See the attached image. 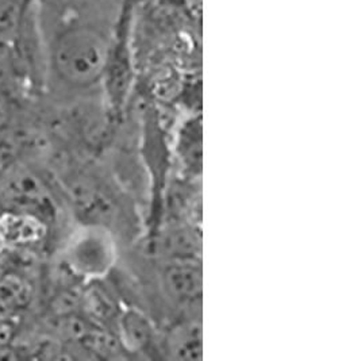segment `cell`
<instances>
[{"mask_svg":"<svg viewBox=\"0 0 338 361\" xmlns=\"http://www.w3.org/2000/svg\"><path fill=\"white\" fill-rule=\"evenodd\" d=\"M200 349V328L195 324L179 326L168 340V350L176 359H199Z\"/></svg>","mask_w":338,"mask_h":361,"instance_id":"9c48e42d","label":"cell"},{"mask_svg":"<svg viewBox=\"0 0 338 361\" xmlns=\"http://www.w3.org/2000/svg\"><path fill=\"white\" fill-rule=\"evenodd\" d=\"M162 283L168 295L177 303H193L202 295V268L193 257L172 259L162 271Z\"/></svg>","mask_w":338,"mask_h":361,"instance_id":"277c9868","label":"cell"},{"mask_svg":"<svg viewBox=\"0 0 338 361\" xmlns=\"http://www.w3.org/2000/svg\"><path fill=\"white\" fill-rule=\"evenodd\" d=\"M44 59V82L56 97L90 90L104 75L110 48L95 27L66 23L40 29Z\"/></svg>","mask_w":338,"mask_h":361,"instance_id":"6da1fadb","label":"cell"},{"mask_svg":"<svg viewBox=\"0 0 338 361\" xmlns=\"http://www.w3.org/2000/svg\"><path fill=\"white\" fill-rule=\"evenodd\" d=\"M14 333H16L14 325L4 317H0V350L10 345L14 337Z\"/></svg>","mask_w":338,"mask_h":361,"instance_id":"8fae6325","label":"cell"},{"mask_svg":"<svg viewBox=\"0 0 338 361\" xmlns=\"http://www.w3.org/2000/svg\"><path fill=\"white\" fill-rule=\"evenodd\" d=\"M1 212L29 214L49 224L56 218L57 206L47 179L25 160L0 175Z\"/></svg>","mask_w":338,"mask_h":361,"instance_id":"7a4b0ae2","label":"cell"},{"mask_svg":"<svg viewBox=\"0 0 338 361\" xmlns=\"http://www.w3.org/2000/svg\"><path fill=\"white\" fill-rule=\"evenodd\" d=\"M44 221L29 214L0 213V243L7 247H30L44 240L47 234Z\"/></svg>","mask_w":338,"mask_h":361,"instance_id":"5b68a950","label":"cell"},{"mask_svg":"<svg viewBox=\"0 0 338 361\" xmlns=\"http://www.w3.org/2000/svg\"><path fill=\"white\" fill-rule=\"evenodd\" d=\"M121 333L125 344L131 350H143L153 341V328L145 315L137 310H128L121 317Z\"/></svg>","mask_w":338,"mask_h":361,"instance_id":"52a82bcc","label":"cell"},{"mask_svg":"<svg viewBox=\"0 0 338 361\" xmlns=\"http://www.w3.org/2000/svg\"><path fill=\"white\" fill-rule=\"evenodd\" d=\"M115 259L113 238L103 225L84 224L69 240L65 263L78 275L97 278L104 275Z\"/></svg>","mask_w":338,"mask_h":361,"instance_id":"3957f363","label":"cell"},{"mask_svg":"<svg viewBox=\"0 0 338 361\" xmlns=\"http://www.w3.org/2000/svg\"><path fill=\"white\" fill-rule=\"evenodd\" d=\"M16 109V99L11 87L0 82V132L14 123Z\"/></svg>","mask_w":338,"mask_h":361,"instance_id":"30bf717a","label":"cell"},{"mask_svg":"<svg viewBox=\"0 0 338 361\" xmlns=\"http://www.w3.org/2000/svg\"><path fill=\"white\" fill-rule=\"evenodd\" d=\"M35 0H0V44L10 45L19 33Z\"/></svg>","mask_w":338,"mask_h":361,"instance_id":"8992f818","label":"cell"},{"mask_svg":"<svg viewBox=\"0 0 338 361\" xmlns=\"http://www.w3.org/2000/svg\"><path fill=\"white\" fill-rule=\"evenodd\" d=\"M28 147V133L16 128V123L0 132V175L13 165L25 160Z\"/></svg>","mask_w":338,"mask_h":361,"instance_id":"ba28073f","label":"cell"}]
</instances>
